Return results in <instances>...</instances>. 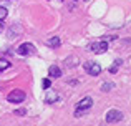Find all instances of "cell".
Wrapping results in <instances>:
<instances>
[{
	"label": "cell",
	"mask_w": 131,
	"mask_h": 126,
	"mask_svg": "<svg viewBox=\"0 0 131 126\" xmlns=\"http://www.w3.org/2000/svg\"><path fill=\"white\" fill-rule=\"evenodd\" d=\"M93 106V98L91 96H85L83 100H80V103L77 105V108H75V116H83L85 111H88L90 108Z\"/></svg>",
	"instance_id": "obj_1"
},
{
	"label": "cell",
	"mask_w": 131,
	"mask_h": 126,
	"mask_svg": "<svg viewBox=\"0 0 131 126\" xmlns=\"http://www.w3.org/2000/svg\"><path fill=\"white\" fill-rule=\"evenodd\" d=\"M25 100H27V95L23 93V91H20V90L10 91L8 96H7V101H8V103H23Z\"/></svg>",
	"instance_id": "obj_2"
},
{
	"label": "cell",
	"mask_w": 131,
	"mask_h": 126,
	"mask_svg": "<svg viewBox=\"0 0 131 126\" xmlns=\"http://www.w3.org/2000/svg\"><path fill=\"white\" fill-rule=\"evenodd\" d=\"M90 50H91L93 53H96V55H103V53L108 52V42H106V40H101V42H98V43H91V45H90Z\"/></svg>",
	"instance_id": "obj_3"
},
{
	"label": "cell",
	"mask_w": 131,
	"mask_h": 126,
	"mask_svg": "<svg viewBox=\"0 0 131 126\" xmlns=\"http://www.w3.org/2000/svg\"><path fill=\"white\" fill-rule=\"evenodd\" d=\"M83 68H85V71H86L88 75H91V76H98V75L101 73V66H100V63H96V62H86Z\"/></svg>",
	"instance_id": "obj_4"
},
{
	"label": "cell",
	"mask_w": 131,
	"mask_h": 126,
	"mask_svg": "<svg viewBox=\"0 0 131 126\" xmlns=\"http://www.w3.org/2000/svg\"><path fill=\"white\" fill-rule=\"evenodd\" d=\"M17 53L20 56H28V55H33L35 53V47L32 43H22L20 47H17Z\"/></svg>",
	"instance_id": "obj_5"
},
{
	"label": "cell",
	"mask_w": 131,
	"mask_h": 126,
	"mask_svg": "<svg viewBox=\"0 0 131 126\" xmlns=\"http://www.w3.org/2000/svg\"><path fill=\"white\" fill-rule=\"evenodd\" d=\"M106 123H118V121L123 120V113L118 110H110L108 113H106Z\"/></svg>",
	"instance_id": "obj_6"
},
{
	"label": "cell",
	"mask_w": 131,
	"mask_h": 126,
	"mask_svg": "<svg viewBox=\"0 0 131 126\" xmlns=\"http://www.w3.org/2000/svg\"><path fill=\"white\" fill-rule=\"evenodd\" d=\"M20 32H22V27H18V25H15V27H12V28H8V33H7V38H17V37L20 35Z\"/></svg>",
	"instance_id": "obj_7"
},
{
	"label": "cell",
	"mask_w": 131,
	"mask_h": 126,
	"mask_svg": "<svg viewBox=\"0 0 131 126\" xmlns=\"http://www.w3.org/2000/svg\"><path fill=\"white\" fill-rule=\"evenodd\" d=\"M58 93L57 91H50V88H48V93H47V96H45V101H47L48 105H51V103H55V101H58Z\"/></svg>",
	"instance_id": "obj_8"
},
{
	"label": "cell",
	"mask_w": 131,
	"mask_h": 126,
	"mask_svg": "<svg viewBox=\"0 0 131 126\" xmlns=\"http://www.w3.org/2000/svg\"><path fill=\"white\" fill-rule=\"evenodd\" d=\"M48 75H50V78H60L61 76V70L57 66V65H51V66L48 68Z\"/></svg>",
	"instance_id": "obj_9"
},
{
	"label": "cell",
	"mask_w": 131,
	"mask_h": 126,
	"mask_svg": "<svg viewBox=\"0 0 131 126\" xmlns=\"http://www.w3.org/2000/svg\"><path fill=\"white\" fill-rule=\"evenodd\" d=\"M121 63H123V60H121V58L115 60V63H113L111 66H110V73H116V71H118V68L121 66Z\"/></svg>",
	"instance_id": "obj_10"
},
{
	"label": "cell",
	"mask_w": 131,
	"mask_h": 126,
	"mask_svg": "<svg viewBox=\"0 0 131 126\" xmlns=\"http://www.w3.org/2000/svg\"><path fill=\"white\" fill-rule=\"evenodd\" d=\"M48 45H50L51 48L60 47V38H58V37H51V38H48Z\"/></svg>",
	"instance_id": "obj_11"
},
{
	"label": "cell",
	"mask_w": 131,
	"mask_h": 126,
	"mask_svg": "<svg viewBox=\"0 0 131 126\" xmlns=\"http://www.w3.org/2000/svg\"><path fill=\"white\" fill-rule=\"evenodd\" d=\"M10 66H12V63H10L8 60H5V58H0V71H3V70H8Z\"/></svg>",
	"instance_id": "obj_12"
},
{
	"label": "cell",
	"mask_w": 131,
	"mask_h": 126,
	"mask_svg": "<svg viewBox=\"0 0 131 126\" xmlns=\"http://www.w3.org/2000/svg\"><path fill=\"white\" fill-rule=\"evenodd\" d=\"M111 88H113V83H111V81H108V83L105 81V83H103V86H101V91H110Z\"/></svg>",
	"instance_id": "obj_13"
},
{
	"label": "cell",
	"mask_w": 131,
	"mask_h": 126,
	"mask_svg": "<svg viewBox=\"0 0 131 126\" xmlns=\"http://www.w3.org/2000/svg\"><path fill=\"white\" fill-rule=\"evenodd\" d=\"M42 85H43V90H48V88L51 86V81H50V78H45V80L42 81Z\"/></svg>",
	"instance_id": "obj_14"
},
{
	"label": "cell",
	"mask_w": 131,
	"mask_h": 126,
	"mask_svg": "<svg viewBox=\"0 0 131 126\" xmlns=\"http://www.w3.org/2000/svg\"><path fill=\"white\" fill-rule=\"evenodd\" d=\"M7 17V8L5 7H0V20H3Z\"/></svg>",
	"instance_id": "obj_15"
},
{
	"label": "cell",
	"mask_w": 131,
	"mask_h": 126,
	"mask_svg": "<svg viewBox=\"0 0 131 126\" xmlns=\"http://www.w3.org/2000/svg\"><path fill=\"white\" fill-rule=\"evenodd\" d=\"M13 113H15V114H18V116H23V114L27 113V110H15Z\"/></svg>",
	"instance_id": "obj_16"
},
{
	"label": "cell",
	"mask_w": 131,
	"mask_h": 126,
	"mask_svg": "<svg viewBox=\"0 0 131 126\" xmlns=\"http://www.w3.org/2000/svg\"><path fill=\"white\" fill-rule=\"evenodd\" d=\"M60 2H63V0H60Z\"/></svg>",
	"instance_id": "obj_17"
}]
</instances>
